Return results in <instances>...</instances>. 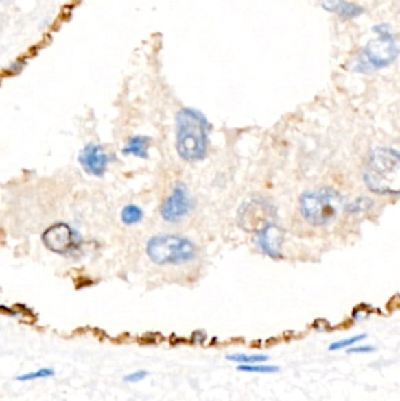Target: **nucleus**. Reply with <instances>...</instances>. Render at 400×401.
<instances>
[{
    "label": "nucleus",
    "instance_id": "1",
    "mask_svg": "<svg viewBox=\"0 0 400 401\" xmlns=\"http://www.w3.org/2000/svg\"><path fill=\"white\" fill-rule=\"evenodd\" d=\"M209 123L201 112L183 108L176 118V150L188 162L206 158Z\"/></svg>",
    "mask_w": 400,
    "mask_h": 401
},
{
    "label": "nucleus",
    "instance_id": "2",
    "mask_svg": "<svg viewBox=\"0 0 400 401\" xmlns=\"http://www.w3.org/2000/svg\"><path fill=\"white\" fill-rule=\"evenodd\" d=\"M364 181L375 194L400 195V153L388 148L373 150Z\"/></svg>",
    "mask_w": 400,
    "mask_h": 401
},
{
    "label": "nucleus",
    "instance_id": "3",
    "mask_svg": "<svg viewBox=\"0 0 400 401\" xmlns=\"http://www.w3.org/2000/svg\"><path fill=\"white\" fill-rule=\"evenodd\" d=\"M301 214L307 223L323 227L333 222L343 209V199L333 189L304 193L299 199Z\"/></svg>",
    "mask_w": 400,
    "mask_h": 401
},
{
    "label": "nucleus",
    "instance_id": "4",
    "mask_svg": "<svg viewBox=\"0 0 400 401\" xmlns=\"http://www.w3.org/2000/svg\"><path fill=\"white\" fill-rule=\"evenodd\" d=\"M147 254L158 265L189 263L196 257V247L189 239L176 235L155 236L147 244Z\"/></svg>",
    "mask_w": 400,
    "mask_h": 401
},
{
    "label": "nucleus",
    "instance_id": "5",
    "mask_svg": "<svg viewBox=\"0 0 400 401\" xmlns=\"http://www.w3.org/2000/svg\"><path fill=\"white\" fill-rule=\"evenodd\" d=\"M373 31L378 37L370 41L364 49L358 65L362 72L384 69L391 65L399 54V49L388 25L376 26Z\"/></svg>",
    "mask_w": 400,
    "mask_h": 401
},
{
    "label": "nucleus",
    "instance_id": "6",
    "mask_svg": "<svg viewBox=\"0 0 400 401\" xmlns=\"http://www.w3.org/2000/svg\"><path fill=\"white\" fill-rule=\"evenodd\" d=\"M275 219V208L263 199H252L250 202L244 203L239 209V223L241 227L247 231H255L256 234L268 226L274 224Z\"/></svg>",
    "mask_w": 400,
    "mask_h": 401
},
{
    "label": "nucleus",
    "instance_id": "7",
    "mask_svg": "<svg viewBox=\"0 0 400 401\" xmlns=\"http://www.w3.org/2000/svg\"><path fill=\"white\" fill-rule=\"evenodd\" d=\"M43 241L46 247L59 255H69L75 252L80 244V236L69 224L58 223L45 231Z\"/></svg>",
    "mask_w": 400,
    "mask_h": 401
},
{
    "label": "nucleus",
    "instance_id": "8",
    "mask_svg": "<svg viewBox=\"0 0 400 401\" xmlns=\"http://www.w3.org/2000/svg\"><path fill=\"white\" fill-rule=\"evenodd\" d=\"M193 208L194 203L190 199L186 186L182 183H178L172 194L162 204V219L167 222H178L188 216Z\"/></svg>",
    "mask_w": 400,
    "mask_h": 401
},
{
    "label": "nucleus",
    "instance_id": "9",
    "mask_svg": "<svg viewBox=\"0 0 400 401\" xmlns=\"http://www.w3.org/2000/svg\"><path fill=\"white\" fill-rule=\"evenodd\" d=\"M112 158L106 153L105 149L97 143H89L81 150L78 161L80 163L86 173L102 178L105 175Z\"/></svg>",
    "mask_w": 400,
    "mask_h": 401
},
{
    "label": "nucleus",
    "instance_id": "10",
    "mask_svg": "<svg viewBox=\"0 0 400 401\" xmlns=\"http://www.w3.org/2000/svg\"><path fill=\"white\" fill-rule=\"evenodd\" d=\"M283 239L284 231L275 224H270L256 234V243L271 258H279L282 256L281 247Z\"/></svg>",
    "mask_w": 400,
    "mask_h": 401
},
{
    "label": "nucleus",
    "instance_id": "11",
    "mask_svg": "<svg viewBox=\"0 0 400 401\" xmlns=\"http://www.w3.org/2000/svg\"><path fill=\"white\" fill-rule=\"evenodd\" d=\"M323 8L327 11L333 12L337 16L344 19H353L363 14V8L358 5L352 4L346 0H325L323 3Z\"/></svg>",
    "mask_w": 400,
    "mask_h": 401
},
{
    "label": "nucleus",
    "instance_id": "12",
    "mask_svg": "<svg viewBox=\"0 0 400 401\" xmlns=\"http://www.w3.org/2000/svg\"><path fill=\"white\" fill-rule=\"evenodd\" d=\"M150 138L147 136H134L130 138V141L127 142L122 153L126 155H134L137 158H148V146H150Z\"/></svg>",
    "mask_w": 400,
    "mask_h": 401
},
{
    "label": "nucleus",
    "instance_id": "13",
    "mask_svg": "<svg viewBox=\"0 0 400 401\" xmlns=\"http://www.w3.org/2000/svg\"><path fill=\"white\" fill-rule=\"evenodd\" d=\"M226 361H233V363H239V364H259V363H267L269 361V356L267 354H261V353H234V354H228L226 356Z\"/></svg>",
    "mask_w": 400,
    "mask_h": 401
},
{
    "label": "nucleus",
    "instance_id": "14",
    "mask_svg": "<svg viewBox=\"0 0 400 401\" xmlns=\"http://www.w3.org/2000/svg\"><path fill=\"white\" fill-rule=\"evenodd\" d=\"M239 372L254 373V374H275L279 367L276 365L259 363V364H241L237 366Z\"/></svg>",
    "mask_w": 400,
    "mask_h": 401
},
{
    "label": "nucleus",
    "instance_id": "15",
    "mask_svg": "<svg viewBox=\"0 0 400 401\" xmlns=\"http://www.w3.org/2000/svg\"><path fill=\"white\" fill-rule=\"evenodd\" d=\"M368 338L366 333H362V335H356V336L349 337L345 339H340V341H333L329 345V351H340L343 349H350L352 346L358 344L360 341Z\"/></svg>",
    "mask_w": 400,
    "mask_h": 401
},
{
    "label": "nucleus",
    "instance_id": "16",
    "mask_svg": "<svg viewBox=\"0 0 400 401\" xmlns=\"http://www.w3.org/2000/svg\"><path fill=\"white\" fill-rule=\"evenodd\" d=\"M142 217H143V212H142L141 209L134 204H130V206L123 208L121 212L122 222L127 226L137 224L141 221Z\"/></svg>",
    "mask_w": 400,
    "mask_h": 401
},
{
    "label": "nucleus",
    "instance_id": "17",
    "mask_svg": "<svg viewBox=\"0 0 400 401\" xmlns=\"http://www.w3.org/2000/svg\"><path fill=\"white\" fill-rule=\"evenodd\" d=\"M56 374L54 369H49V367H44V369H36L32 372L23 373L21 376L16 378V380L21 381V382H26V381L38 380V379H45V378H51Z\"/></svg>",
    "mask_w": 400,
    "mask_h": 401
},
{
    "label": "nucleus",
    "instance_id": "18",
    "mask_svg": "<svg viewBox=\"0 0 400 401\" xmlns=\"http://www.w3.org/2000/svg\"><path fill=\"white\" fill-rule=\"evenodd\" d=\"M371 207V199L363 197V199H356V201H353L351 204H349L346 210L350 211V212H360V211L368 210Z\"/></svg>",
    "mask_w": 400,
    "mask_h": 401
},
{
    "label": "nucleus",
    "instance_id": "19",
    "mask_svg": "<svg viewBox=\"0 0 400 401\" xmlns=\"http://www.w3.org/2000/svg\"><path fill=\"white\" fill-rule=\"evenodd\" d=\"M148 376V372L145 369H138L135 372L128 373L126 374L125 381L128 384H138L140 381L145 380Z\"/></svg>",
    "mask_w": 400,
    "mask_h": 401
},
{
    "label": "nucleus",
    "instance_id": "20",
    "mask_svg": "<svg viewBox=\"0 0 400 401\" xmlns=\"http://www.w3.org/2000/svg\"><path fill=\"white\" fill-rule=\"evenodd\" d=\"M376 351V348L375 346H372V345L364 344V345H355V346H352L350 349H348L346 352L349 354H370V353H373Z\"/></svg>",
    "mask_w": 400,
    "mask_h": 401
}]
</instances>
